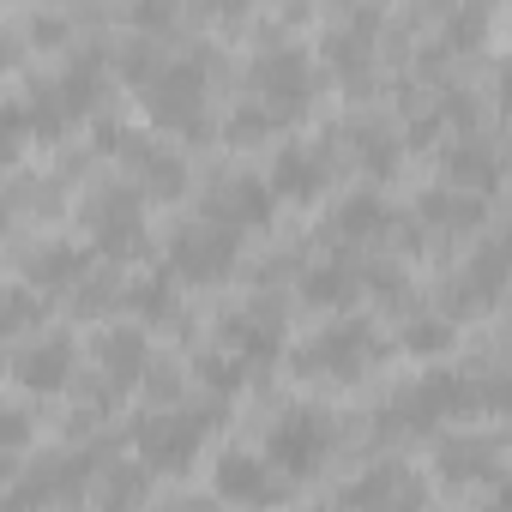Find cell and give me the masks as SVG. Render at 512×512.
<instances>
[{
    "mask_svg": "<svg viewBox=\"0 0 512 512\" xmlns=\"http://www.w3.org/2000/svg\"><path fill=\"white\" fill-rule=\"evenodd\" d=\"M332 446H338V416H332L326 404H308V398L284 404V410L272 416V428H266V458H272L290 482L320 476L326 458H332Z\"/></svg>",
    "mask_w": 512,
    "mask_h": 512,
    "instance_id": "cell-1",
    "label": "cell"
},
{
    "mask_svg": "<svg viewBox=\"0 0 512 512\" xmlns=\"http://www.w3.org/2000/svg\"><path fill=\"white\" fill-rule=\"evenodd\" d=\"M458 416H476V386L470 374H422L410 386H398V398L380 410V428L392 434H434Z\"/></svg>",
    "mask_w": 512,
    "mask_h": 512,
    "instance_id": "cell-2",
    "label": "cell"
},
{
    "mask_svg": "<svg viewBox=\"0 0 512 512\" xmlns=\"http://www.w3.org/2000/svg\"><path fill=\"white\" fill-rule=\"evenodd\" d=\"M380 332H374V320H338V326H326V332H314L302 350H296V374L302 380H338V386H350V380H362L374 362H380Z\"/></svg>",
    "mask_w": 512,
    "mask_h": 512,
    "instance_id": "cell-3",
    "label": "cell"
},
{
    "mask_svg": "<svg viewBox=\"0 0 512 512\" xmlns=\"http://www.w3.org/2000/svg\"><path fill=\"white\" fill-rule=\"evenodd\" d=\"M211 422H217V410H175V404H163V410L133 422V452H139V464H151L163 476H181V470H193Z\"/></svg>",
    "mask_w": 512,
    "mask_h": 512,
    "instance_id": "cell-4",
    "label": "cell"
},
{
    "mask_svg": "<svg viewBox=\"0 0 512 512\" xmlns=\"http://www.w3.org/2000/svg\"><path fill=\"white\" fill-rule=\"evenodd\" d=\"M235 266H241V235L223 229V223H211V217L181 223V229L169 235V272H175L181 284H193V290L229 284Z\"/></svg>",
    "mask_w": 512,
    "mask_h": 512,
    "instance_id": "cell-5",
    "label": "cell"
},
{
    "mask_svg": "<svg viewBox=\"0 0 512 512\" xmlns=\"http://www.w3.org/2000/svg\"><path fill=\"white\" fill-rule=\"evenodd\" d=\"M247 79H253V103H266V109L278 115V127L296 121V115L314 103V61H308V49H296V43H266L260 55H253Z\"/></svg>",
    "mask_w": 512,
    "mask_h": 512,
    "instance_id": "cell-6",
    "label": "cell"
},
{
    "mask_svg": "<svg viewBox=\"0 0 512 512\" xmlns=\"http://www.w3.org/2000/svg\"><path fill=\"white\" fill-rule=\"evenodd\" d=\"M85 229L97 241L103 260H133V253H145V193L139 187H97L85 199Z\"/></svg>",
    "mask_w": 512,
    "mask_h": 512,
    "instance_id": "cell-7",
    "label": "cell"
},
{
    "mask_svg": "<svg viewBox=\"0 0 512 512\" xmlns=\"http://www.w3.org/2000/svg\"><path fill=\"white\" fill-rule=\"evenodd\" d=\"M211 488H217V500H229V506H253V512H272V506H284L290 500V476L266 458V452H241V446H229L217 464H211Z\"/></svg>",
    "mask_w": 512,
    "mask_h": 512,
    "instance_id": "cell-8",
    "label": "cell"
},
{
    "mask_svg": "<svg viewBox=\"0 0 512 512\" xmlns=\"http://www.w3.org/2000/svg\"><path fill=\"white\" fill-rule=\"evenodd\" d=\"M145 115L169 133H199L205 127V61H163V73L145 85Z\"/></svg>",
    "mask_w": 512,
    "mask_h": 512,
    "instance_id": "cell-9",
    "label": "cell"
},
{
    "mask_svg": "<svg viewBox=\"0 0 512 512\" xmlns=\"http://www.w3.org/2000/svg\"><path fill=\"white\" fill-rule=\"evenodd\" d=\"M272 211H278L272 181H266V175H247V169L217 175V181H211V193H205V217H211V223H223V229H235V235L266 229V223H272Z\"/></svg>",
    "mask_w": 512,
    "mask_h": 512,
    "instance_id": "cell-10",
    "label": "cell"
},
{
    "mask_svg": "<svg viewBox=\"0 0 512 512\" xmlns=\"http://www.w3.org/2000/svg\"><path fill=\"white\" fill-rule=\"evenodd\" d=\"M422 500H428V482L410 464H368L344 494L350 512H422Z\"/></svg>",
    "mask_w": 512,
    "mask_h": 512,
    "instance_id": "cell-11",
    "label": "cell"
},
{
    "mask_svg": "<svg viewBox=\"0 0 512 512\" xmlns=\"http://www.w3.org/2000/svg\"><path fill=\"white\" fill-rule=\"evenodd\" d=\"M223 350L241 356L247 368H272L284 356V308L278 302H247L241 314L223 320Z\"/></svg>",
    "mask_w": 512,
    "mask_h": 512,
    "instance_id": "cell-12",
    "label": "cell"
},
{
    "mask_svg": "<svg viewBox=\"0 0 512 512\" xmlns=\"http://www.w3.org/2000/svg\"><path fill=\"white\" fill-rule=\"evenodd\" d=\"M73 368H79V350H73V338H67V332H43L37 344H25V350L13 356V380H19L25 392H37V398L67 392Z\"/></svg>",
    "mask_w": 512,
    "mask_h": 512,
    "instance_id": "cell-13",
    "label": "cell"
},
{
    "mask_svg": "<svg viewBox=\"0 0 512 512\" xmlns=\"http://www.w3.org/2000/svg\"><path fill=\"white\" fill-rule=\"evenodd\" d=\"M272 193L278 199H296V205H308V199H320L326 193V181H332V157L326 151H314V145H278V157H272Z\"/></svg>",
    "mask_w": 512,
    "mask_h": 512,
    "instance_id": "cell-14",
    "label": "cell"
},
{
    "mask_svg": "<svg viewBox=\"0 0 512 512\" xmlns=\"http://www.w3.org/2000/svg\"><path fill=\"white\" fill-rule=\"evenodd\" d=\"M434 470H440V482H452V488L482 482V476L500 470V440H482V434H446V440L434 446Z\"/></svg>",
    "mask_w": 512,
    "mask_h": 512,
    "instance_id": "cell-15",
    "label": "cell"
},
{
    "mask_svg": "<svg viewBox=\"0 0 512 512\" xmlns=\"http://www.w3.org/2000/svg\"><path fill=\"white\" fill-rule=\"evenodd\" d=\"M97 368H103V380H109L115 392L139 386V380L151 374V344H145V332H139V326L103 332V338H97Z\"/></svg>",
    "mask_w": 512,
    "mask_h": 512,
    "instance_id": "cell-16",
    "label": "cell"
},
{
    "mask_svg": "<svg viewBox=\"0 0 512 512\" xmlns=\"http://www.w3.org/2000/svg\"><path fill=\"white\" fill-rule=\"evenodd\" d=\"M85 266H91V253L79 241H49V247H31V260H25V284L31 290H85Z\"/></svg>",
    "mask_w": 512,
    "mask_h": 512,
    "instance_id": "cell-17",
    "label": "cell"
},
{
    "mask_svg": "<svg viewBox=\"0 0 512 512\" xmlns=\"http://www.w3.org/2000/svg\"><path fill=\"white\" fill-rule=\"evenodd\" d=\"M512 278V241H482V253H470V266L458 272V308H488Z\"/></svg>",
    "mask_w": 512,
    "mask_h": 512,
    "instance_id": "cell-18",
    "label": "cell"
},
{
    "mask_svg": "<svg viewBox=\"0 0 512 512\" xmlns=\"http://www.w3.org/2000/svg\"><path fill=\"white\" fill-rule=\"evenodd\" d=\"M440 163H446V181L458 187V193H494V181H500V163H494V151L476 139V133H458L446 151H440Z\"/></svg>",
    "mask_w": 512,
    "mask_h": 512,
    "instance_id": "cell-19",
    "label": "cell"
},
{
    "mask_svg": "<svg viewBox=\"0 0 512 512\" xmlns=\"http://www.w3.org/2000/svg\"><path fill=\"white\" fill-rule=\"evenodd\" d=\"M362 284H368V272L356 260H320L302 272V302L308 308H350L362 296Z\"/></svg>",
    "mask_w": 512,
    "mask_h": 512,
    "instance_id": "cell-20",
    "label": "cell"
},
{
    "mask_svg": "<svg viewBox=\"0 0 512 512\" xmlns=\"http://www.w3.org/2000/svg\"><path fill=\"white\" fill-rule=\"evenodd\" d=\"M91 476V458L85 452H67V458H49L31 482H19L13 488V506L19 512H31V506H43V500H67V494H79V482Z\"/></svg>",
    "mask_w": 512,
    "mask_h": 512,
    "instance_id": "cell-21",
    "label": "cell"
},
{
    "mask_svg": "<svg viewBox=\"0 0 512 512\" xmlns=\"http://www.w3.org/2000/svg\"><path fill=\"white\" fill-rule=\"evenodd\" d=\"M374 25H380V13H356L350 25H338L332 31V43H326V55H332V73L344 79V85H362L368 79V67H374Z\"/></svg>",
    "mask_w": 512,
    "mask_h": 512,
    "instance_id": "cell-22",
    "label": "cell"
},
{
    "mask_svg": "<svg viewBox=\"0 0 512 512\" xmlns=\"http://www.w3.org/2000/svg\"><path fill=\"white\" fill-rule=\"evenodd\" d=\"M392 229V211H386V199L380 193H344L338 199V217H332V235L338 241H374V235H386Z\"/></svg>",
    "mask_w": 512,
    "mask_h": 512,
    "instance_id": "cell-23",
    "label": "cell"
},
{
    "mask_svg": "<svg viewBox=\"0 0 512 512\" xmlns=\"http://www.w3.org/2000/svg\"><path fill=\"white\" fill-rule=\"evenodd\" d=\"M49 91H55V103L67 109V121L91 115V109H97V91H103V61H97V55H73L67 73H61Z\"/></svg>",
    "mask_w": 512,
    "mask_h": 512,
    "instance_id": "cell-24",
    "label": "cell"
},
{
    "mask_svg": "<svg viewBox=\"0 0 512 512\" xmlns=\"http://www.w3.org/2000/svg\"><path fill=\"white\" fill-rule=\"evenodd\" d=\"M344 139L356 145V163H362L368 175H392V169H398V157H404V139H398L386 121H374V115L350 121V133H344Z\"/></svg>",
    "mask_w": 512,
    "mask_h": 512,
    "instance_id": "cell-25",
    "label": "cell"
},
{
    "mask_svg": "<svg viewBox=\"0 0 512 512\" xmlns=\"http://www.w3.org/2000/svg\"><path fill=\"white\" fill-rule=\"evenodd\" d=\"M416 211H422V223H434V229H446V235L482 223V199H476V193H458V187H440V193L428 187V193L416 199Z\"/></svg>",
    "mask_w": 512,
    "mask_h": 512,
    "instance_id": "cell-26",
    "label": "cell"
},
{
    "mask_svg": "<svg viewBox=\"0 0 512 512\" xmlns=\"http://www.w3.org/2000/svg\"><path fill=\"white\" fill-rule=\"evenodd\" d=\"M121 302H127L145 326L175 320V272H145V278H133V284L121 290Z\"/></svg>",
    "mask_w": 512,
    "mask_h": 512,
    "instance_id": "cell-27",
    "label": "cell"
},
{
    "mask_svg": "<svg viewBox=\"0 0 512 512\" xmlns=\"http://www.w3.org/2000/svg\"><path fill=\"white\" fill-rule=\"evenodd\" d=\"M404 350H410V356H440V350H452V320H446V314H410V320H404Z\"/></svg>",
    "mask_w": 512,
    "mask_h": 512,
    "instance_id": "cell-28",
    "label": "cell"
},
{
    "mask_svg": "<svg viewBox=\"0 0 512 512\" xmlns=\"http://www.w3.org/2000/svg\"><path fill=\"white\" fill-rule=\"evenodd\" d=\"M193 374L211 386V398H235V392H241V380H247V362H241V356H229V350H223V356H217V350H205V356L193 362Z\"/></svg>",
    "mask_w": 512,
    "mask_h": 512,
    "instance_id": "cell-29",
    "label": "cell"
},
{
    "mask_svg": "<svg viewBox=\"0 0 512 512\" xmlns=\"http://www.w3.org/2000/svg\"><path fill=\"white\" fill-rule=\"evenodd\" d=\"M145 488H151V464H115V470L103 476V500H109V512L139 506V500H145Z\"/></svg>",
    "mask_w": 512,
    "mask_h": 512,
    "instance_id": "cell-30",
    "label": "cell"
},
{
    "mask_svg": "<svg viewBox=\"0 0 512 512\" xmlns=\"http://www.w3.org/2000/svg\"><path fill=\"white\" fill-rule=\"evenodd\" d=\"M266 133H278V115H272L266 103L247 97V103L229 115V139H235V145H253V139H266Z\"/></svg>",
    "mask_w": 512,
    "mask_h": 512,
    "instance_id": "cell-31",
    "label": "cell"
},
{
    "mask_svg": "<svg viewBox=\"0 0 512 512\" xmlns=\"http://www.w3.org/2000/svg\"><path fill=\"white\" fill-rule=\"evenodd\" d=\"M43 320V290H31V284H13L7 290V332L19 338L25 326H37Z\"/></svg>",
    "mask_w": 512,
    "mask_h": 512,
    "instance_id": "cell-32",
    "label": "cell"
},
{
    "mask_svg": "<svg viewBox=\"0 0 512 512\" xmlns=\"http://www.w3.org/2000/svg\"><path fill=\"white\" fill-rule=\"evenodd\" d=\"M25 440H31V416H25V410H19V404H13V410H7V446H13V452H19V446H25Z\"/></svg>",
    "mask_w": 512,
    "mask_h": 512,
    "instance_id": "cell-33",
    "label": "cell"
},
{
    "mask_svg": "<svg viewBox=\"0 0 512 512\" xmlns=\"http://www.w3.org/2000/svg\"><path fill=\"white\" fill-rule=\"evenodd\" d=\"M494 97H500V109H512V55L494 67Z\"/></svg>",
    "mask_w": 512,
    "mask_h": 512,
    "instance_id": "cell-34",
    "label": "cell"
},
{
    "mask_svg": "<svg viewBox=\"0 0 512 512\" xmlns=\"http://www.w3.org/2000/svg\"><path fill=\"white\" fill-rule=\"evenodd\" d=\"M494 512H512V476L494 482Z\"/></svg>",
    "mask_w": 512,
    "mask_h": 512,
    "instance_id": "cell-35",
    "label": "cell"
},
{
    "mask_svg": "<svg viewBox=\"0 0 512 512\" xmlns=\"http://www.w3.org/2000/svg\"><path fill=\"white\" fill-rule=\"evenodd\" d=\"M181 512H217V506H181Z\"/></svg>",
    "mask_w": 512,
    "mask_h": 512,
    "instance_id": "cell-36",
    "label": "cell"
}]
</instances>
